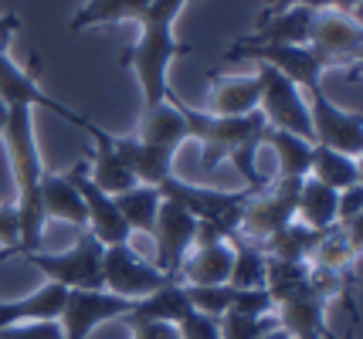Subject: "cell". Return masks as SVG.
Segmentation results:
<instances>
[{"instance_id": "30", "label": "cell", "mask_w": 363, "mask_h": 339, "mask_svg": "<svg viewBox=\"0 0 363 339\" xmlns=\"http://www.w3.org/2000/svg\"><path fill=\"white\" fill-rule=\"evenodd\" d=\"M357 261H360V248L350 241L340 227L333 224L330 231H323L316 251H313V258H309V268L333 272V275H350Z\"/></svg>"}, {"instance_id": "16", "label": "cell", "mask_w": 363, "mask_h": 339, "mask_svg": "<svg viewBox=\"0 0 363 339\" xmlns=\"http://www.w3.org/2000/svg\"><path fill=\"white\" fill-rule=\"evenodd\" d=\"M85 132L95 139V149L85 156V160H89V180H92L95 187L109 197H119V194H126V190H133V187H140L136 177L129 173V166L119 160V153H116V146H112L109 132L99 130L95 122H89Z\"/></svg>"}, {"instance_id": "24", "label": "cell", "mask_w": 363, "mask_h": 339, "mask_svg": "<svg viewBox=\"0 0 363 339\" xmlns=\"http://www.w3.org/2000/svg\"><path fill=\"white\" fill-rule=\"evenodd\" d=\"M309 177L319 180V183H326V187L336 190V194H343V190H350V187H360L363 173H360V160L343 156V153H336V149H326V146L313 143Z\"/></svg>"}, {"instance_id": "42", "label": "cell", "mask_w": 363, "mask_h": 339, "mask_svg": "<svg viewBox=\"0 0 363 339\" xmlns=\"http://www.w3.org/2000/svg\"><path fill=\"white\" fill-rule=\"evenodd\" d=\"M262 339H292V336H289L285 329H279V326H275V329H272V333H265Z\"/></svg>"}, {"instance_id": "5", "label": "cell", "mask_w": 363, "mask_h": 339, "mask_svg": "<svg viewBox=\"0 0 363 339\" xmlns=\"http://www.w3.org/2000/svg\"><path fill=\"white\" fill-rule=\"evenodd\" d=\"M21 28V17L17 14H7L0 17V102L4 105H41V109H51L55 115H62L65 122H75V126H89V119L82 113H75V109H68V105H62V102H55L51 96H45L41 92V85H38V79H34V68H38V58H31L34 65L31 71H24L21 65H14L11 62V54H7V41H11V34Z\"/></svg>"}, {"instance_id": "22", "label": "cell", "mask_w": 363, "mask_h": 339, "mask_svg": "<svg viewBox=\"0 0 363 339\" xmlns=\"http://www.w3.org/2000/svg\"><path fill=\"white\" fill-rule=\"evenodd\" d=\"M224 244L231 248V258H235L228 285H231V289H265L269 255L262 251V244L248 241V238L238 234V231H228V234H224Z\"/></svg>"}, {"instance_id": "8", "label": "cell", "mask_w": 363, "mask_h": 339, "mask_svg": "<svg viewBox=\"0 0 363 339\" xmlns=\"http://www.w3.org/2000/svg\"><path fill=\"white\" fill-rule=\"evenodd\" d=\"M309 48L326 68H360L363 54V28L357 14L343 11H316L309 28Z\"/></svg>"}, {"instance_id": "32", "label": "cell", "mask_w": 363, "mask_h": 339, "mask_svg": "<svg viewBox=\"0 0 363 339\" xmlns=\"http://www.w3.org/2000/svg\"><path fill=\"white\" fill-rule=\"evenodd\" d=\"M184 292H187L190 309L201 316H211V319H221L235 299L231 285H184Z\"/></svg>"}, {"instance_id": "14", "label": "cell", "mask_w": 363, "mask_h": 339, "mask_svg": "<svg viewBox=\"0 0 363 339\" xmlns=\"http://www.w3.org/2000/svg\"><path fill=\"white\" fill-rule=\"evenodd\" d=\"M197 217H190L187 210L174 204V200H163L157 214V227H153V238H157V265L163 275H170L177 282V268L180 261L187 258V251L194 248V238H197Z\"/></svg>"}, {"instance_id": "26", "label": "cell", "mask_w": 363, "mask_h": 339, "mask_svg": "<svg viewBox=\"0 0 363 339\" xmlns=\"http://www.w3.org/2000/svg\"><path fill=\"white\" fill-rule=\"evenodd\" d=\"M262 146H272L275 156H279V173H275V180H306L309 177V156H313V143H309V139L265 126Z\"/></svg>"}, {"instance_id": "36", "label": "cell", "mask_w": 363, "mask_h": 339, "mask_svg": "<svg viewBox=\"0 0 363 339\" xmlns=\"http://www.w3.org/2000/svg\"><path fill=\"white\" fill-rule=\"evenodd\" d=\"M0 339H62V329H58V323L0 326Z\"/></svg>"}, {"instance_id": "10", "label": "cell", "mask_w": 363, "mask_h": 339, "mask_svg": "<svg viewBox=\"0 0 363 339\" xmlns=\"http://www.w3.org/2000/svg\"><path fill=\"white\" fill-rule=\"evenodd\" d=\"M129 309H133L129 299H119L106 289H68L58 316L62 339H89L102 323L129 316Z\"/></svg>"}, {"instance_id": "3", "label": "cell", "mask_w": 363, "mask_h": 339, "mask_svg": "<svg viewBox=\"0 0 363 339\" xmlns=\"http://www.w3.org/2000/svg\"><path fill=\"white\" fill-rule=\"evenodd\" d=\"M163 200H174L187 210L190 217H197L201 224H211L221 231V238L228 231H238L241 221V207L255 190H218V187H204V183H187L180 177H167L157 187Z\"/></svg>"}, {"instance_id": "20", "label": "cell", "mask_w": 363, "mask_h": 339, "mask_svg": "<svg viewBox=\"0 0 363 339\" xmlns=\"http://www.w3.org/2000/svg\"><path fill=\"white\" fill-rule=\"evenodd\" d=\"M65 295L68 289L48 282L41 285L38 292L24 295V299H0V326H21V323H58L62 316V306H65Z\"/></svg>"}, {"instance_id": "31", "label": "cell", "mask_w": 363, "mask_h": 339, "mask_svg": "<svg viewBox=\"0 0 363 339\" xmlns=\"http://www.w3.org/2000/svg\"><path fill=\"white\" fill-rule=\"evenodd\" d=\"M150 4L153 0H89L72 21V31H89L99 24H119V21H140V14Z\"/></svg>"}, {"instance_id": "37", "label": "cell", "mask_w": 363, "mask_h": 339, "mask_svg": "<svg viewBox=\"0 0 363 339\" xmlns=\"http://www.w3.org/2000/svg\"><path fill=\"white\" fill-rule=\"evenodd\" d=\"M177 336L180 339H221V333H218V319L201 316V312H190L187 319L177 326Z\"/></svg>"}, {"instance_id": "43", "label": "cell", "mask_w": 363, "mask_h": 339, "mask_svg": "<svg viewBox=\"0 0 363 339\" xmlns=\"http://www.w3.org/2000/svg\"><path fill=\"white\" fill-rule=\"evenodd\" d=\"M4 122H7V105L0 102V132H4Z\"/></svg>"}, {"instance_id": "13", "label": "cell", "mask_w": 363, "mask_h": 339, "mask_svg": "<svg viewBox=\"0 0 363 339\" xmlns=\"http://www.w3.org/2000/svg\"><path fill=\"white\" fill-rule=\"evenodd\" d=\"M224 58H255L258 65H269L275 71H282L285 79L299 88H316L323 85V71L326 65L316 58V51L309 45H262V48H228Z\"/></svg>"}, {"instance_id": "21", "label": "cell", "mask_w": 363, "mask_h": 339, "mask_svg": "<svg viewBox=\"0 0 363 339\" xmlns=\"http://www.w3.org/2000/svg\"><path fill=\"white\" fill-rule=\"evenodd\" d=\"M112 146H116L119 160L129 166V173L136 177V183L160 187L167 177H174V156L170 153L140 143L136 136H112Z\"/></svg>"}, {"instance_id": "35", "label": "cell", "mask_w": 363, "mask_h": 339, "mask_svg": "<svg viewBox=\"0 0 363 339\" xmlns=\"http://www.w3.org/2000/svg\"><path fill=\"white\" fill-rule=\"evenodd\" d=\"M21 244V214L14 200L0 204V251H14Z\"/></svg>"}, {"instance_id": "18", "label": "cell", "mask_w": 363, "mask_h": 339, "mask_svg": "<svg viewBox=\"0 0 363 339\" xmlns=\"http://www.w3.org/2000/svg\"><path fill=\"white\" fill-rule=\"evenodd\" d=\"M231 248L224 244V238L218 241H197L194 251L180 261L177 268V282L180 285H228L231 278Z\"/></svg>"}, {"instance_id": "15", "label": "cell", "mask_w": 363, "mask_h": 339, "mask_svg": "<svg viewBox=\"0 0 363 339\" xmlns=\"http://www.w3.org/2000/svg\"><path fill=\"white\" fill-rule=\"evenodd\" d=\"M133 136H136L140 143L153 146V149H163V153L174 156L177 149L190 139L187 119H184V113L177 109V98L167 96V102H160L153 109H143Z\"/></svg>"}, {"instance_id": "4", "label": "cell", "mask_w": 363, "mask_h": 339, "mask_svg": "<svg viewBox=\"0 0 363 339\" xmlns=\"http://www.w3.org/2000/svg\"><path fill=\"white\" fill-rule=\"evenodd\" d=\"M102 244L95 241L89 231H82L75 248L68 251H21L14 258L34 265L38 272L48 275V282L62 285V289H106L102 285Z\"/></svg>"}, {"instance_id": "1", "label": "cell", "mask_w": 363, "mask_h": 339, "mask_svg": "<svg viewBox=\"0 0 363 339\" xmlns=\"http://www.w3.org/2000/svg\"><path fill=\"white\" fill-rule=\"evenodd\" d=\"M190 0H153L140 14V41L119 58V65H129L136 71L143 92V109H153L167 102L170 85H167V68L177 54H187L190 45H180L174 38V21Z\"/></svg>"}, {"instance_id": "34", "label": "cell", "mask_w": 363, "mask_h": 339, "mask_svg": "<svg viewBox=\"0 0 363 339\" xmlns=\"http://www.w3.org/2000/svg\"><path fill=\"white\" fill-rule=\"evenodd\" d=\"M228 312H238V316H275V299H272L265 289H235V299H231V309Z\"/></svg>"}, {"instance_id": "11", "label": "cell", "mask_w": 363, "mask_h": 339, "mask_svg": "<svg viewBox=\"0 0 363 339\" xmlns=\"http://www.w3.org/2000/svg\"><path fill=\"white\" fill-rule=\"evenodd\" d=\"M309 96H313V105H309L313 143L326 146V149H336V153L357 160L363 149V115L333 105L330 96L323 92V85L309 88Z\"/></svg>"}, {"instance_id": "29", "label": "cell", "mask_w": 363, "mask_h": 339, "mask_svg": "<svg viewBox=\"0 0 363 339\" xmlns=\"http://www.w3.org/2000/svg\"><path fill=\"white\" fill-rule=\"evenodd\" d=\"M116 200V210L123 214V221H126L129 231H140V234H153V227H157V214H160V204H163V197H160L157 187H133L126 194L112 197Z\"/></svg>"}, {"instance_id": "2", "label": "cell", "mask_w": 363, "mask_h": 339, "mask_svg": "<svg viewBox=\"0 0 363 339\" xmlns=\"http://www.w3.org/2000/svg\"><path fill=\"white\" fill-rule=\"evenodd\" d=\"M177 109L187 119L190 139H197L201 149H204L201 173H214L221 163H231V156L241 146L262 143V132H265V119H262L258 109L252 115H241V119H221V115H211L204 109H194L180 98H177Z\"/></svg>"}, {"instance_id": "28", "label": "cell", "mask_w": 363, "mask_h": 339, "mask_svg": "<svg viewBox=\"0 0 363 339\" xmlns=\"http://www.w3.org/2000/svg\"><path fill=\"white\" fill-rule=\"evenodd\" d=\"M319 238H323V231H313V227L292 221V224H285L282 231H275L269 241H262V251H265L269 258H279V261H299V265H309Z\"/></svg>"}, {"instance_id": "7", "label": "cell", "mask_w": 363, "mask_h": 339, "mask_svg": "<svg viewBox=\"0 0 363 339\" xmlns=\"http://www.w3.org/2000/svg\"><path fill=\"white\" fill-rule=\"evenodd\" d=\"M258 85H262V96H258V113L265 119V126L272 130H285L292 136H302L313 143V126H309V102L302 98V88L292 85L282 71H275L269 65H258Z\"/></svg>"}, {"instance_id": "9", "label": "cell", "mask_w": 363, "mask_h": 339, "mask_svg": "<svg viewBox=\"0 0 363 339\" xmlns=\"http://www.w3.org/2000/svg\"><path fill=\"white\" fill-rule=\"evenodd\" d=\"M167 282H174L170 275H163L153 261L140 258L129 244H109L102 251V285L106 292L129 299V302H140L150 292L163 289Z\"/></svg>"}, {"instance_id": "40", "label": "cell", "mask_w": 363, "mask_h": 339, "mask_svg": "<svg viewBox=\"0 0 363 339\" xmlns=\"http://www.w3.org/2000/svg\"><path fill=\"white\" fill-rule=\"evenodd\" d=\"M289 7H309V11H330V7H336V0H269V4H265V11L258 14V21H262V17L279 14V11H289Z\"/></svg>"}, {"instance_id": "6", "label": "cell", "mask_w": 363, "mask_h": 339, "mask_svg": "<svg viewBox=\"0 0 363 339\" xmlns=\"http://www.w3.org/2000/svg\"><path fill=\"white\" fill-rule=\"evenodd\" d=\"M302 180H275L245 200L241 207V221H238V234H245L248 241L262 244L269 241L275 231L296 221V204H299Z\"/></svg>"}, {"instance_id": "19", "label": "cell", "mask_w": 363, "mask_h": 339, "mask_svg": "<svg viewBox=\"0 0 363 339\" xmlns=\"http://www.w3.org/2000/svg\"><path fill=\"white\" fill-rule=\"evenodd\" d=\"M258 75H211V98L204 113L221 119H241L258 109Z\"/></svg>"}, {"instance_id": "38", "label": "cell", "mask_w": 363, "mask_h": 339, "mask_svg": "<svg viewBox=\"0 0 363 339\" xmlns=\"http://www.w3.org/2000/svg\"><path fill=\"white\" fill-rule=\"evenodd\" d=\"M123 323L129 326L133 339H180L177 336V326H167V323H143V319H133V316H123Z\"/></svg>"}, {"instance_id": "25", "label": "cell", "mask_w": 363, "mask_h": 339, "mask_svg": "<svg viewBox=\"0 0 363 339\" xmlns=\"http://www.w3.org/2000/svg\"><path fill=\"white\" fill-rule=\"evenodd\" d=\"M41 207H45V217H58V221H68L85 231V204H82L75 183L65 177V173H48L41 177Z\"/></svg>"}, {"instance_id": "17", "label": "cell", "mask_w": 363, "mask_h": 339, "mask_svg": "<svg viewBox=\"0 0 363 339\" xmlns=\"http://www.w3.org/2000/svg\"><path fill=\"white\" fill-rule=\"evenodd\" d=\"M309 7H289L272 17L258 21V31L238 38L231 48H262V45H309V28H313Z\"/></svg>"}, {"instance_id": "39", "label": "cell", "mask_w": 363, "mask_h": 339, "mask_svg": "<svg viewBox=\"0 0 363 339\" xmlns=\"http://www.w3.org/2000/svg\"><path fill=\"white\" fill-rule=\"evenodd\" d=\"M360 197H363V187H350L340 194V207H336V224H347V221H357L363 217L360 214Z\"/></svg>"}, {"instance_id": "12", "label": "cell", "mask_w": 363, "mask_h": 339, "mask_svg": "<svg viewBox=\"0 0 363 339\" xmlns=\"http://www.w3.org/2000/svg\"><path fill=\"white\" fill-rule=\"evenodd\" d=\"M65 177L75 183L82 204H85V231L92 234L95 241L102 244V248H109V244H129L133 231L126 227L123 214L116 210V200L109 194H102L89 180V160H79Z\"/></svg>"}, {"instance_id": "23", "label": "cell", "mask_w": 363, "mask_h": 339, "mask_svg": "<svg viewBox=\"0 0 363 339\" xmlns=\"http://www.w3.org/2000/svg\"><path fill=\"white\" fill-rule=\"evenodd\" d=\"M190 312V302H187V292L180 282H167L163 289L150 292L146 299L133 302L129 316L133 319H143V323H167V326H180L187 319Z\"/></svg>"}, {"instance_id": "33", "label": "cell", "mask_w": 363, "mask_h": 339, "mask_svg": "<svg viewBox=\"0 0 363 339\" xmlns=\"http://www.w3.org/2000/svg\"><path fill=\"white\" fill-rule=\"evenodd\" d=\"M279 326L275 316H238V312H224L218 319V333L221 339H262L265 333H272Z\"/></svg>"}, {"instance_id": "41", "label": "cell", "mask_w": 363, "mask_h": 339, "mask_svg": "<svg viewBox=\"0 0 363 339\" xmlns=\"http://www.w3.org/2000/svg\"><path fill=\"white\" fill-rule=\"evenodd\" d=\"M357 7H360V0H336V7H333V11H343V14H357Z\"/></svg>"}, {"instance_id": "27", "label": "cell", "mask_w": 363, "mask_h": 339, "mask_svg": "<svg viewBox=\"0 0 363 339\" xmlns=\"http://www.w3.org/2000/svg\"><path fill=\"white\" fill-rule=\"evenodd\" d=\"M336 207H340V194L330 190L326 183L306 177L299 190V204H296V221L313 231H330L336 224Z\"/></svg>"}, {"instance_id": "44", "label": "cell", "mask_w": 363, "mask_h": 339, "mask_svg": "<svg viewBox=\"0 0 363 339\" xmlns=\"http://www.w3.org/2000/svg\"><path fill=\"white\" fill-rule=\"evenodd\" d=\"M347 339H353V333H350V336H347Z\"/></svg>"}]
</instances>
